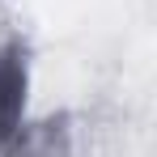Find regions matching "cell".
Returning a JSON list of instances; mask_svg holds the SVG:
<instances>
[{"label":"cell","mask_w":157,"mask_h":157,"mask_svg":"<svg viewBox=\"0 0 157 157\" xmlns=\"http://www.w3.org/2000/svg\"><path fill=\"white\" fill-rule=\"evenodd\" d=\"M26 89H30V68L21 47H0V149L17 136L21 110H26Z\"/></svg>","instance_id":"obj_1"},{"label":"cell","mask_w":157,"mask_h":157,"mask_svg":"<svg viewBox=\"0 0 157 157\" xmlns=\"http://www.w3.org/2000/svg\"><path fill=\"white\" fill-rule=\"evenodd\" d=\"M64 123H38L34 132H21L13 157H64Z\"/></svg>","instance_id":"obj_2"}]
</instances>
